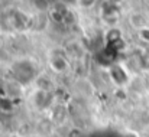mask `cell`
Segmentation results:
<instances>
[{
    "instance_id": "6",
    "label": "cell",
    "mask_w": 149,
    "mask_h": 137,
    "mask_svg": "<svg viewBox=\"0 0 149 137\" xmlns=\"http://www.w3.org/2000/svg\"><path fill=\"white\" fill-rule=\"evenodd\" d=\"M33 6L39 12H49L52 3H51L49 0H33Z\"/></svg>"
},
{
    "instance_id": "10",
    "label": "cell",
    "mask_w": 149,
    "mask_h": 137,
    "mask_svg": "<svg viewBox=\"0 0 149 137\" xmlns=\"http://www.w3.org/2000/svg\"><path fill=\"white\" fill-rule=\"evenodd\" d=\"M3 46V39H1V36H0V48Z\"/></svg>"
},
{
    "instance_id": "2",
    "label": "cell",
    "mask_w": 149,
    "mask_h": 137,
    "mask_svg": "<svg viewBox=\"0 0 149 137\" xmlns=\"http://www.w3.org/2000/svg\"><path fill=\"white\" fill-rule=\"evenodd\" d=\"M101 17H103V20L107 23V25H111V26H114L116 23H117V20H119V17H120V7H119V4H114V3H111V1H104L103 3V7H101Z\"/></svg>"
},
{
    "instance_id": "7",
    "label": "cell",
    "mask_w": 149,
    "mask_h": 137,
    "mask_svg": "<svg viewBox=\"0 0 149 137\" xmlns=\"http://www.w3.org/2000/svg\"><path fill=\"white\" fill-rule=\"evenodd\" d=\"M138 35L141 38V41H143L145 44H149V26H145L142 29L138 30Z\"/></svg>"
},
{
    "instance_id": "5",
    "label": "cell",
    "mask_w": 149,
    "mask_h": 137,
    "mask_svg": "<svg viewBox=\"0 0 149 137\" xmlns=\"http://www.w3.org/2000/svg\"><path fill=\"white\" fill-rule=\"evenodd\" d=\"M129 22H130V25H132L136 30H139V29L148 26L146 19H145V16H143L142 13H132L130 17H129Z\"/></svg>"
},
{
    "instance_id": "8",
    "label": "cell",
    "mask_w": 149,
    "mask_h": 137,
    "mask_svg": "<svg viewBox=\"0 0 149 137\" xmlns=\"http://www.w3.org/2000/svg\"><path fill=\"white\" fill-rule=\"evenodd\" d=\"M77 3L81 9H91L96 6L97 0H77Z\"/></svg>"
},
{
    "instance_id": "4",
    "label": "cell",
    "mask_w": 149,
    "mask_h": 137,
    "mask_svg": "<svg viewBox=\"0 0 149 137\" xmlns=\"http://www.w3.org/2000/svg\"><path fill=\"white\" fill-rule=\"evenodd\" d=\"M120 41H122V30L119 28H116V26H111L106 32V42H107V45L110 46L117 45Z\"/></svg>"
},
{
    "instance_id": "9",
    "label": "cell",
    "mask_w": 149,
    "mask_h": 137,
    "mask_svg": "<svg viewBox=\"0 0 149 137\" xmlns=\"http://www.w3.org/2000/svg\"><path fill=\"white\" fill-rule=\"evenodd\" d=\"M107 1H111V3H114V4H120V3L125 1V0H107Z\"/></svg>"
},
{
    "instance_id": "3",
    "label": "cell",
    "mask_w": 149,
    "mask_h": 137,
    "mask_svg": "<svg viewBox=\"0 0 149 137\" xmlns=\"http://www.w3.org/2000/svg\"><path fill=\"white\" fill-rule=\"evenodd\" d=\"M48 65L49 68L56 72V74H64L70 69V61H68V56L67 55H62L61 52H55L52 53L48 61Z\"/></svg>"
},
{
    "instance_id": "1",
    "label": "cell",
    "mask_w": 149,
    "mask_h": 137,
    "mask_svg": "<svg viewBox=\"0 0 149 137\" xmlns=\"http://www.w3.org/2000/svg\"><path fill=\"white\" fill-rule=\"evenodd\" d=\"M12 77L19 81L23 85H28L31 82H33L38 75H39V69L38 65L32 61V59H20L12 64Z\"/></svg>"
}]
</instances>
